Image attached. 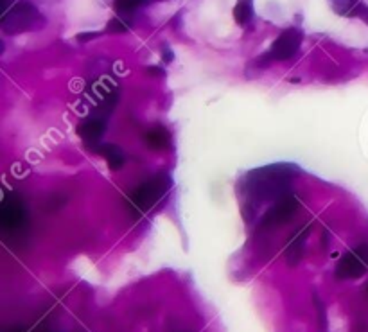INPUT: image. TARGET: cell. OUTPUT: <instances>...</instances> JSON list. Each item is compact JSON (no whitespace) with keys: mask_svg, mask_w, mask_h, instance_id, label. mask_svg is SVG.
<instances>
[{"mask_svg":"<svg viewBox=\"0 0 368 332\" xmlns=\"http://www.w3.org/2000/svg\"><path fill=\"white\" fill-rule=\"evenodd\" d=\"M298 174V169L291 164L268 165V167L255 169L245 180L246 198L254 201H280L289 196L291 182Z\"/></svg>","mask_w":368,"mask_h":332,"instance_id":"6da1fadb","label":"cell"},{"mask_svg":"<svg viewBox=\"0 0 368 332\" xmlns=\"http://www.w3.org/2000/svg\"><path fill=\"white\" fill-rule=\"evenodd\" d=\"M169 189H171V178L167 174H156L133 192L132 198L127 200V209L139 216L147 214L162 198H165Z\"/></svg>","mask_w":368,"mask_h":332,"instance_id":"7a4b0ae2","label":"cell"},{"mask_svg":"<svg viewBox=\"0 0 368 332\" xmlns=\"http://www.w3.org/2000/svg\"><path fill=\"white\" fill-rule=\"evenodd\" d=\"M43 23L45 20L41 19V14L31 2H19L11 10L4 11L0 25H2V31L8 34H20V32L38 29Z\"/></svg>","mask_w":368,"mask_h":332,"instance_id":"3957f363","label":"cell"},{"mask_svg":"<svg viewBox=\"0 0 368 332\" xmlns=\"http://www.w3.org/2000/svg\"><path fill=\"white\" fill-rule=\"evenodd\" d=\"M302 40H304V32L300 29H286V31H282V34L277 40L273 41L272 49H269L268 54L263 56V59H266V61H286V59H291L300 49Z\"/></svg>","mask_w":368,"mask_h":332,"instance_id":"277c9868","label":"cell"},{"mask_svg":"<svg viewBox=\"0 0 368 332\" xmlns=\"http://www.w3.org/2000/svg\"><path fill=\"white\" fill-rule=\"evenodd\" d=\"M368 268V245H358L354 250H350L343 259L338 262L336 277L338 278H358L367 271Z\"/></svg>","mask_w":368,"mask_h":332,"instance_id":"5b68a950","label":"cell"},{"mask_svg":"<svg viewBox=\"0 0 368 332\" xmlns=\"http://www.w3.org/2000/svg\"><path fill=\"white\" fill-rule=\"evenodd\" d=\"M298 207H300V203H298V200H296L295 196L293 194L286 196L284 200L277 201V205L273 207V209L268 210V214L264 216L263 219V227L264 228L280 227V225L286 223L287 219H291L296 214Z\"/></svg>","mask_w":368,"mask_h":332,"instance_id":"8992f818","label":"cell"},{"mask_svg":"<svg viewBox=\"0 0 368 332\" xmlns=\"http://www.w3.org/2000/svg\"><path fill=\"white\" fill-rule=\"evenodd\" d=\"M0 221H2V227L14 230V228L22 227L23 221H25V212H23V207L20 203V200L17 196H6L4 201H2V210H0Z\"/></svg>","mask_w":368,"mask_h":332,"instance_id":"52a82bcc","label":"cell"},{"mask_svg":"<svg viewBox=\"0 0 368 332\" xmlns=\"http://www.w3.org/2000/svg\"><path fill=\"white\" fill-rule=\"evenodd\" d=\"M105 121L103 118H87L78 126V135L87 142V144H96L105 133Z\"/></svg>","mask_w":368,"mask_h":332,"instance_id":"ba28073f","label":"cell"},{"mask_svg":"<svg viewBox=\"0 0 368 332\" xmlns=\"http://www.w3.org/2000/svg\"><path fill=\"white\" fill-rule=\"evenodd\" d=\"M169 142H171V135L162 126L153 127V129L145 133V144L153 147V149H164V147L169 146Z\"/></svg>","mask_w":368,"mask_h":332,"instance_id":"9c48e42d","label":"cell"},{"mask_svg":"<svg viewBox=\"0 0 368 332\" xmlns=\"http://www.w3.org/2000/svg\"><path fill=\"white\" fill-rule=\"evenodd\" d=\"M331 8L341 17H358L363 2L361 0H329Z\"/></svg>","mask_w":368,"mask_h":332,"instance_id":"30bf717a","label":"cell"},{"mask_svg":"<svg viewBox=\"0 0 368 332\" xmlns=\"http://www.w3.org/2000/svg\"><path fill=\"white\" fill-rule=\"evenodd\" d=\"M234 19L239 25H246L254 19V0H239L234 8Z\"/></svg>","mask_w":368,"mask_h":332,"instance_id":"8fae6325","label":"cell"},{"mask_svg":"<svg viewBox=\"0 0 368 332\" xmlns=\"http://www.w3.org/2000/svg\"><path fill=\"white\" fill-rule=\"evenodd\" d=\"M101 153L106 158L112 171H117V169H121L124 165L123 151L119 149L117 146H114V144H105V146L101 147Z\"/></svg>","mask_w":368,"mask_h":332,"instance_id":"7c38bea8","label":"cell"},{"mask_svg":"<svg viewBox=\"0 0 368 332\" xmlns=\"http://www.w3.org/2000/svg\"><path fill=\"white\" fill-rule=\"evenodd\" d=\"M153 0H115V10H117L119 17H127L132 19L133 13H135L141 6L151 4Z\"/></svg>","mask_w":368,"mask_h":332,"instance_id":"4fadbf2b","label":"cell"},{"mask_svg":"<svg viewBox=\"0 0 368 332\" xmlns=\"http://www.w3.org/2000/svg\"><path fill=\"white\" fill-rule=\"evenodd\" d=\"M305 237H307V228H304V232L296 234V237L293 239V242H291V245L287 246L286 257L289 259L291 264H296L298 260L302 259V251H304L302 248H304Z\"/></svg>","mask_w":368,"mask_h":332,"instance_id":"5bb4252c","label":"cell"},{"mask_svg":"<svg viewBox=\"0 0 368 332\" xmlns=\"http://www.w3.org/2000/svg\"><path fill=\"white\" fill-rule=\"evenodd\" d=\"M132 25V19H127V17H115L108 22V28L106 31L108 32H126Z\"/></svg>","mask_w":368,"mask_h":332,"instance_id":"9a60e30c","label":"cell"},{"mask_svg":"<svg viewBox=\"0 0 368 332\" xmlns=\"http://www.w3.org/2000/svg\"><path fill=\"white\" fill-rule=\"evenodd\" d=\"M99 37V32H81V34H78V40L79 41H88V40H94V38Z\"/></svg>","mask_w":368,"mask_h":332,"instance_id":"2e32d148","label":"cell"},{"mask_svg":"<svg viewBox=\"0 0 368 332\" xmlns=\"http://www.w3.org/2000/svg\"><path fill=\"white\" fill-rule=\"evenodd\" d=\"M358 19H361L368 25V6H365V4L361 6V10H359V13H358Z\"/></svg>","mask_w":368,"mask_h":332,"instance_id":"e0dca14e","label":"cell"},{"mask_svg":"<svg viewBox=\"0 0 368 332\" xmlns=\"http://www.w3.org/2000/svg\"><path fill=\"white\" fill-rule=\"evenodd\" d=\"M162 58H164L165 63H171L174 59V54L169 50V47H164V50H162Z\"/></svg>","mask_w":368,"mask_h":332,"instance_id":"ac0fdd59","label":"cell"},{"mask_svg":"<svg viewBox=\"0 0 368 332\" xmlns=\"http://www.w3.org/2000/svg\"><path fill=\"white\" fill-rule=\"evenodd\" d=\"M147 72H150L151 76H155V78H164L165 76L164 70L159 69V67H150V69H147Z\"/></svg>","mask_w":368,"mask_h":332,"instance_id":"d6986e66","label":"cell"},{"mask_svg":"<svg viewBox=\"0 0 368 332\" xmlns=\"http://www.w3.org/2000/svg\"><path fill=\"white\" fill-rule=\"evenodd\" d=\"M153 2H164V0H153Z\"/></svg>","mask_w":368,"mask_h":332,"instance_id":"ffe728a7","label":"cell"},{"mask_svg":"<svg viewBox=\"0 0 368 332\" xmlns=\"http://www.w3.org/2000/svg\"><path fill=\"white\" fill-rule=\"evenodd\" d=\"M14 332H22V331H14Z\"/></svg>","mask_w":368,"mask_h":332,"instance_id":"44dd1931","label":"cell"}]
</instances>
